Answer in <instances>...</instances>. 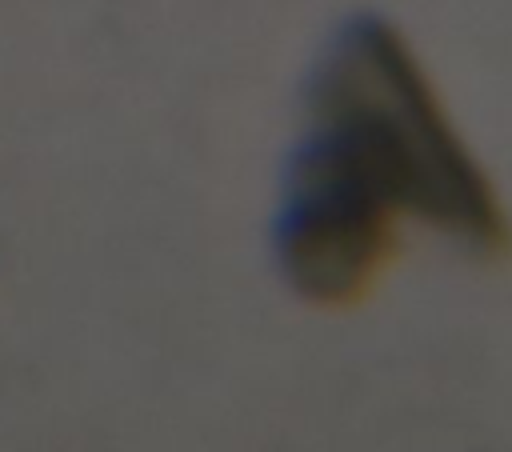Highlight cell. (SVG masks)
<instances>
[{
    "mask_svg": "<svg viewBox=\"0 0 512 452\" xmlns=\"http://www.w3.org/2000/svg\"><path fill=\"white\" fill-rule=\"evenodd\" d=\"M392 244L396 216L300 144L276 216V256L288 284L312 304H352L372 288Z\"/></svg>",
    "mask_w": 512,
    "mask_h": 452,
    "instance_id": "7a4b0ae2",
    "label": "cell"
},
{
    "mask_svg": "<svg viewBox=\"0 0 512 452\" xmlns=\"http://www.w3.org/2000/svg\"><path fill=\"white\" fill-rule=\"evenodd\" d=\"M308 108L304 144L396 220L416 216L480 256L512 248V224L492 180L388 20L364 12L332 36L312 76Z\"/></svg>",
    "mask_w": 512,
    "mask_h": 452,
    "instance_id": "6da1fadb",
    "label": "cell"
}]
</instances>
